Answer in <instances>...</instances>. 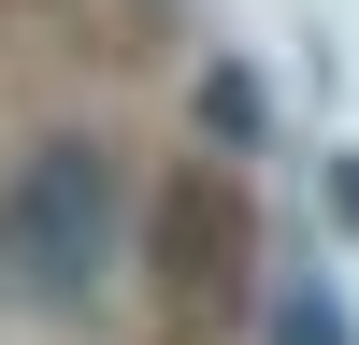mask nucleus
Segmentation results:
<instances>
[{"mask_svg":"<svg viewBox=\"0 0 359 345\" xmlns=\"http://www.w3.org/2000/svg\"><path fill=\"white\" fill-rule=\"evenodd\" d=\"M101 245H115V158L101 144H29L15 187H0V288L57 316V302H86Z\"/></svg>","mask_w":359,"mask_h":345,"instance_id":"1","label":"nucleus"},{"mask_svg":"<svg viewBox=\"0 0 359 345\" xmlns=\"http://www.w3.org/2000/svg\"><path fill=\"white\" fill-rule=\"evenodd\" d=\"M273 345H345V302H331V288H287V302H273Z\"/></svg>","mask_w":359,"mask_h":345,"instance_id":"3","label":"nucleus"},{"mask_svg":"<svg viewBox=\"0 0 359 345\" xmlns=\"http://www.w3.org/2000/svg\"><path fill=\"white\" fill-rule=\"evenodd\" d=\"M144 273H158V316H172V331H216V316L245 302V273H259V201H245L230 158H187V172L158 187Z\"/></svg>","mask_w":359,"mask_h":345,"instance_id":"2","label":"nucleus"},{"mask_svg":"<svg viewBox=\"0 0 359 345\" xmlns=\"http://www.w3.org/2000/svg\"><path fill=\"white\" fill-rule=\"evenodd\" d=\"M201 115H216V144H259V72H201Z\"/></svg>","mask_w":359,"mask_h":345,"instance_id":"4","label":"nucleus"}]
</instances>
